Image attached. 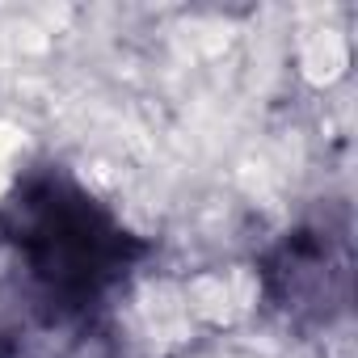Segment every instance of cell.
<instances>
[{
    "mask_svg": "<svg viewBox=\"0 0 358 358\" xmlns=\"http://www.w3.org/2000/svg\"><path fill=\"white\" fill-rule=\"evenodd\" d=\"M0 253L30 320L43 333H68L106 320L156 245L64 160H34L0 194Z\"/></svg>",
    "mask_w": 358,
    "mask_h": 358,
    "instance_id": "6da1fadb",
    "label": "cell"
},
{
    "mask_svg": "<svg viewBox=\"0 0 358 358\" xmlns=\"http://www.w3.org/2000/svg\"><path fill=\"white\" fill-rule=\"evenodd\" d=\"M257 299L291 333L333 329L354 299V228L345 207L295 220L257 253Z\"/></svg>",
    "mask_w": 358,
    "mask_h": 358,
    "instance_id": "7a4b0ae2",
    "label": "cell"
},
{
    "mask_svg": "<svg viewBox=\"0 0 358 358\" xmlns=\"http://www.w3.org/2000/svg\"><path fill=\"white\" fill-rule=\"evenodd\" d=\"M55 358H127V350H122V341L114 337V329L106 320H93V324L59 333Z\"/></svg>",
    "mask_w": 358,
    "mask_h": 358,
    "instance_id": "3957f363",
    "label": "cell"
}]
</instances>
